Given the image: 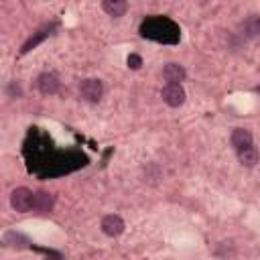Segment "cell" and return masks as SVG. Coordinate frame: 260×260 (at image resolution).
I'll list each match as a JSON object with an SVG mask.
<instances>
[{
  "mask_svg": "<svg viewBox=\"0 0 260 260\" xmlns=\"http://www.w3.org/2000/svg\"><path fill=\"white\" fill-rule=\"evenodd\" d=\"M10 205L18 213H26V211L35 209V193L26 187H16L10 193Z\"/></svg>",
  "mask_w": 260,
  "mask_h": 260,
  "instance_id": "cell-1",
  "label": "cell"
},
{
  "mask_svg": "<svg viewBox=\"0 0 260 260\" xmlns=\"http://www.w3.org/2000/svg\"><path fill=\"white\" fill-rule=\"evenodd\" d=\"M79 93H81V98H83L85 102L98 104V102L102 100V95H104V85H102L100 79L89 77V79H83V81L79 83Z\"/></svg>",
  "mask_w": 260,
  "mask_h": 260,
  "instance_id": "cell-2",
  "label": "cell"
},
{
  "mask_svg": "<svg viewBox=\"0 0 260 260\" xmlns=\"http://www.w3.org/2000/svg\"><path fill=\"white\" fill-rule=\"evenodd\" d=\"M160 95H162L165 104L171 106V108H179V106L185 104V89L181 85H177V83H167L162 87V93Z\"/></svg>",
  "mask_w": 260,
  "mask_h": 260,
  "instance_id": "cell-3",
  "label": "cell"
},
{
  "mask_svg": "<svg viewBox=\"0 0 260 260\" xmlns=\"http://www.w3.org/2000/svg\"><path fill=\"white\" fill-rule=\"evenodd\" d=\"M100 228H102V232L106 234V236H120L122 232H124V228H126V223H124V219L118 215V213H110V215H104L102 217V223H100Z\"/></svg>",
  "mask_w": 260,
  "mask_h": 260,
  "instance_id": "cell-4",
  "label": "cell"
},
{
  "mask_svg": "<svg viewBox=\"0 0 260 260\" xmlns=\"http://www.w3.org/2000/svg\"><path fill=\"white\" fill-rule=\"evenodd\" d=\"M59 77L55 75V73H49V71H45V73H41L39 77H37V87H39V91L41 93H45V95H53V93H57L59 91Z\"/></svg>",
  "mask_w": 260,
  "mask_h": 260,
  "instance_id": "cell-5",
  "label": "cell"
},
{
  "mask_svg": "<svg viewBox=\"0 0 260 260\" xmlns=\"http://www.w3.org/2000/svg\"><path fill=\"white\" fill-rule=\"evenodd\" d=\"M162 77H165L169 83L181 85V81L187 77V71H185V67L179 65V63H167V65L162 67Z\"/></svg>",
  "mask_w": 260,
  "mask_h": 260,
  "instance_id": "cell-6",
  "label": "cell"
},
{
  "mask_svg": "<svg viewBox=\"0 0 260 260\" xmlns=\"http://www.w3.org/2000/svg\"><path fill=\"white\" fill-rule=\"evenodd\" d=\"M230 140H232V146L236 148V152H238V150H244V148H248V146L254 144V140H252V132L246 130V128H234Z\"/></svg>",
  "mask_w": 260,
  "mask_h": 260,
  "instance_id": "cell-7",
  "label": "cell"
},
{
  "mask_svg": "<svg viewBox=\"0 0 260 260\" xmlns=\"http://www.w3.org/2000/svg\"><path fill=\"white\" fill-rule=\"evenodd\" d=\"M240 28H242V35H244L246 39L258 37V35H260V16H256V14L248 16V18L240 24Z\"/></svg>",
  "mask_w": 260,
  "mask_h": 260,
  "instance_id": "cell-8",
  "label": "cell"
},
{
  "mask_svg": "<svg viewBox=\"0 0 260 260\" xmlns=\"http://www.w3.org/2000/svg\"><path fill=\"white\" fill-rule=\"evenodd\" d=\"M258 158H260V152H258V148L252 144V146H248V148H244V150H238V160H240V165L242 167H254L256 162H258Z\"/></svg>",
  "mask_w": 260,
  "mask_h": 260,
  "instance_id": "cell-9",
  "label": "cell"
},
{
  "mask_svg": "<svg viewBox=\"0 0 260 260\" xmlns=\"http://www.w3.org/2000/svg\"><path fill=\"white\" fill-rule=\"evenodd\" d=\"M53 205H55V197L51 193H47V191H37L35 193V209L37 211H43V213L51 211Z\"/></svg>",
  "mask_w": 260,
  "mask_h": 260,
  "instance_id": "cell-10",
  "label": "cell"
},
{
  "mask_svg": "<svg viewBox=\"0 0 260 260\" xmlns=\"http://www.w3.org/2000/svg\"><path fill=\"white\" fill-rule=\"evenodd\" d=\"M102 8L106 14L110 16H122L126 10H128V4L124 0H104L102 2Z\"/></svg>",
  "mask_w": 260,
  "mask_h": 260,
  "instance_id": "cell-11",
  "label": "cell"
},
{
  "mask_svg": "<svg viewBox=\"0 0 260 260\" xmlns=\"http://www.w3.org/2000/svg\"><path fill=\"white\" fill-rule=\"evenodd\" d=\"M4 244L12 246V248H26L30 242H28L26 236H22V234H18V232H6V234H4Z\"/></svg>",
  "mask_w": 260,
  "mask_h": 260,
  "instance_id": "cell-12",
  "label": "cell"
},
{
  "mask_svg": "<svg viewBox=\"0 0 260 260\" xmlns=\"http://www.w3.org/2000/svg\"><path fill=\"white\" fill-rule=\"evenodd\" d=\"M51 30H53V26H43V28H41V30H39L35 37H30V39H28V41L22 45L20 53H28V51H30L32 47H37V45H39V43H41V41H43L47 35H51Z\"/></svg>",
  "mask_w": 260,
  "mask_h": 260,
  "instance_id": "cell-13",
  "label": "cell"
},
{
  "mask_svg": "<svg viewBox=\"0 0 260 260\" xmlns=\"http://www.w3.org/2000/svg\"><path fill=\"white\" fill-rule=\"evenodd\" d=\"M140 65H142V57L140 55H136V53L128 55V67L130 69H140Z\"/></svg>",
  "mask_w": 260,
  "mask_h": 260,
  "instance_id": "cell-14",
  "label": "cell"
},
{
  "mask_svg": "<svg viewBox=\"0 0 260 260\" xmlns=\"http://www.w3.org/2000/svg\"><path fill=\"white\" fill-rule=\"evenodd\" d=\"M10 93H12V95H20V93H22V89H20V85H18L16 81H12V85H10Z\"/></svg>",
  "mask_w": 260,
  "mask_h": 260,
  "instance_id": "cell-15",
  "label": "cell"
},
{
  "mask_svg": "<svg viewBox=\"0 0 260 260\" xmlns=\"http://www.w3.org/2000/svg\"><path fill=\"white\" fill-rule=\"evenodd\" d=\"M49 260H61V258H49Z\"/></svg>",
  "mask_w": 260,
  "mask_h": 260,
  "instance_id": "cell-16",
  "label": "cell"
},
{
  "mask_svg": "<svg viewBox=\"0 0 260 260\" xmlns=\"http://www.w3.org/2000/svg\"><path fill=\"white\" fill-rule=\"evenodd\" d=\"M258 91H260V87H258Z\"/></svg>",
  "mask_w": 260,
  "mask_h": 260,
  "instance_id": "cell-17",
  "label": "cell"
}]
</instances>
